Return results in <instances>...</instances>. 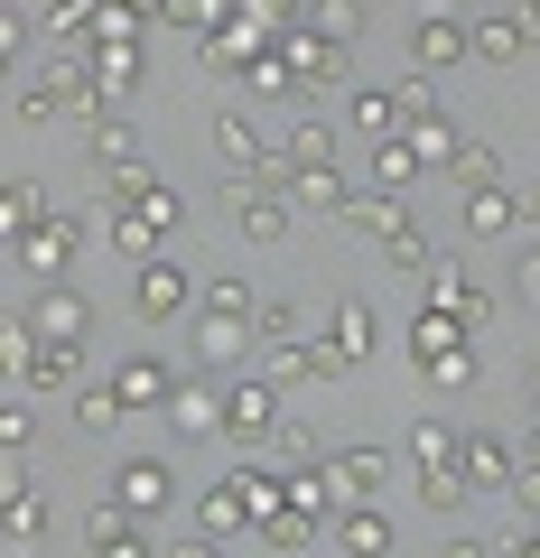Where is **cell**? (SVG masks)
<instances>
[{
  "label": "cell",
  "mask_w": 540,
  "mask_h": 558,
  "mask_svg": "<svg viewBox=\"0 0 540 558\" xmlns=\"http://www.w3.org/2000/svg\"><path fill=\"white\" fill-rule=\"evenodd\" d=\"M280 502H289V465H233V475L205 484L196 521H205V539H233V531H261Z\"/></svg>",
  "instance_id": "1"
},
{
  "label": "cell",
  "mask_w": 540,
  "mask_h": 558,
  "mask_svg": "<svg viewBox=\"0 0 540 558\" xmlns=\"http://www.w3.org/2000/svg\"><path fill=\"white\" fill-rule=\"evenodd\" d=\"M410 457H420V502H439V512L476 502V484H466V428L420 418V428H410Z\"/></svg>",
  "instance_id": "2"
},
{
  "label": "cell",
  "mask_w": 540,
  "mask_h": 558,
  "mask_svg": "<svg viewBox=\"0 0 540 558\" xmlns=\"http://www.w3.org/2000/svg\"><path fill=\"white\" fill-rule=\"evenodd\" d=\"M410 363H420L439 391H466V381H476V336H466L457 317H439V307H420V317H410Z\"/></svg>",
  "instance_id": "3"
},
{
  "label": "cell",
  "mask_w": 540,
  "mask_h": 558,
  "mask_svg": "<svg viewBox=\"0 0 540 558\" xmlns=\"http://www.w3.org/2000/svg\"><path fill=\"white\" fill-rule=\"evenodd\" d=\"M224 438L233 447H271L280 438V391H271V373H252V381L224 391Z\"/></svg>",
  "instance_id": "4"
},
{
  "label": "cell",
  "mask_w": 540,
  "mask_h": 558,
  "mask_svg": "<svg viewBox=\"0 0 540 558\" xmlns=\"http://www.w3.org/2000/svg\"><path fill=\"white\" fill-rule=\"evenodd\" d=\"M429 307H439V317H457L466 326V336H484V326H494V299H484V289H476V279H466L457 270V260H429Z\"/></svg>",
  "instance_id": "5"
},
{
  "label": "cell",
  "mask_w": 540,
  "mask_h": 558,
  "mask_svg": "<svg viewBox=\"0 0 540 558\" xmlns=\"http://www.w3.org/2000/svg\"><path fill=\"white\" fill-rule=\"evenodd\" d=\"M75 215H65V205H57V215H47L38 223V233H28V242H10V260H20V270L28 279H65V260H75Z\"/></svg>",
  "instance_id": "6"
},
{
  "label": "cell",
  "mask_w": 540,
  "mask_h": 558,
  "mask_svg": "<svg viewBox=\"0 0 540 558\" xmlns=\"http://www.w3.org/2000/svg\"><path fill=\"white\" fill-rule=\"evenodd\" d=\"M131 307H141L149 326H168V317H187V307H196V279H187L178 260H141V289H131Z\"/></svg>",
  "instance_id": "7"
},
{
  "label": "cell",
  "mask_w": 540,
  "mask_h": 558,
  "mask_svg": "<svg viewBox=\"0 0 540 558\" xmlns=\"http://www.w3.org/2000/svg\"><path fill=\"white\" fill-rule=\"evenodd\" d=\"M252 336H261V317H224V307H205L196 363H205V373H233V363H252Z\"/></svg>",
  "instance_id": "8"
},
{
  "label": "cell",
  "mask_w": 540,
  "mask_h": 558,
  "mask_svg": "<svg viewBox=\"0 0 540 558\" xmlns=\"http://www.w3.org/2000/svg\"><path fill=\"white\" fill-rule=\"evenodd\" d=\"M28 326H38L47 344H84V336H94V307H84L75 289H65V279H47V289H38V307H28Z\"/></svg>",
  "instance_id": "9"
},
{
  "label": "cell",
  "mask_w": 540,
  "mask_h": 558,
  "mask_svg": "<svg viewBox=\"0 0 540 558\" xmlns=\"http://www.w3.org/2000/svg\"><path fill=\"white\" fill-rule=\"evenodd\" d=\"M112 502H121V512H168V502H178V475H168V465L159 457H131V465H121V475H112Z\"/></svg>",
  "instance_id": "10"
},
{
  "label": "cell",
  "mask_w": 540,
  "mask_h": 558,
  "mask_svg": "<svg viewBox=\"0 0 540 558\" xmlns=\"http://www.w3.org/2000/svg\"><path fill=\"white\" fill-rule=\"evenodd\" d=\"M410 57H420V75L476 65V28H466V20H420V28H410Z\"/></svg>",
  "instance_id": "11"
},
{
  "label": "cell",
  "mask_w": 540,
  "mask_h": 558,
  "mask_svg": "<svg viewBox=\"0 0 540 558\" xmlns=\"http://www.w3.org/2000/svg\"><path fill=\"white\" fill-rule=\"evenodd\" d=\"M112 391L131 400V410H168V400H178V373H168L159 354H121L112 363Z\"/></svg>",
  "instance_id": "12"
},
{
  "label": "cell",
  "mask_w": 540,
  "mask_h": 558,
  "mask_svg": "<svg viewBox=\"0 0 540 558\" xmlns=\"http://www.w3.org/2000/svg\"><path fill=\"white\" fill-rule=\"evenodd\" d=\"M233 233L252 242V252H271V242L289 233V205H280V196H261L252 178H233Z\"/></svg>",
  "instance_id": "13"
},
{
  "label": "cell",
  "mask_w": 540,
  "mask_h": 558,
  "mask_svg": "<svg viewBox=\"0 0 540 558\" xmlns=\"http://www.w3.org/2000/svg\"><path fill=\"white\" fill-rule=\"evenodd\" d=\"M326 475H336V494H345V502H382V484H392V457H382V447H336V457H326Z\"/></svg>",
  "instance_id": "14"
},
{
  "label": "cell",
  "mask_w": 540,
  "mask_h": 558,
  "mask_svg": "<svg viewBox=\"0 0 540 558\" xmlns=\"http://www.w3.org/2000/svg\"><path fill=\"white\" fill-rule=\"evenodd\" d=\"M280 57H289V75H299V84H345V65H355L336 38H317V28H289Z\"/></svg>",
  "instance_id": "15"
},
{
  "label": "cell",
  "mask_w": 540,
  "mask_h": 558,
  "mask_svg": "<svg viewBox=\"0 0 540 558\" xmlns=\"http://www.w3.org/2000/svg\"><path fill=\"white\" fill-rule=\"evenodd\" d=\"M392 512H382V502H345V512H336V549L345 558H392Z\"/></svg>",
  "instance_id": "16"
},
{
  "label": "cell",
  "mask_w": 540,
  "mask_h": 558,
  "mask_svg": "<svg viewBox=\"0 0 540 558\" xmlns=\"http://www.w3.org/2000/svg\"><path fill=\"white\" fill-rule=\"evenodd\" d=\"M47 215H57V196H47L38 178H10V186H0V242H28Z\"/></svg>",
  "instance_id": "17"
},
{
  "label": "cell",
  "mask_w": 540,
  "mask_h": 558,
  "mask_svg": "<svg viewBox=\"0 0 540 558\" xmlns=\"http://www.w3.org/2000/svg\"><path fill=\"white\" fill-rule=\"evenodd\" d=\"M521 215H531V196H513V186H466V233H476V242L513 233Z\"/></svg>",
  "instance_id": "18"
},
{
  "label": "cell",
  "mask_w": 540,
  "mask_h": 558,
  "mask_svg": "<svg viewBox=\"0 0 540 558\" xmlns=\"http://www.w3.org/2000/svg\"><path fill=\"white\" fill-rule=\"evenodd\" d=\"M466 28H476V65L531 57V20H521V10H494V20H466Z\"/></svg>",
  "instance_id": "19"
},
{
  "label": "cell",
  "mask_w": 540,
  "mask_h": 558,
  "mask_svg": "<svg viewBox=\"0 0 540 558\" xmlns=\"http://www.w3.org/2000/svg\"><path fill=\"white\" fill-rule=\"evenodd\" d=\"M336 373H345L336 336H308V344H280L271 354V381H336Z\"/></svg>",
  "instance_id": "20"
},
{
  "label": "cell",
  "mask_w": 540,
  "mask_h": 558,
  "mask_svg": "<svg viewBox=\"0 0 540 558\" xmlns=\"http://www.w3.org/2000/svg\"><path fill=\"white\" fill-rule=\"evenodd\" d=\"M84 159H94L103 178H112V168H131V159H141V149H131V121H121V102H103V112L84 121Z\"/></svg>",
  "instance_id": "21"
},
{
  "label": "cell",
  "mask_w": 540,
  "mask_h": 558,
  "mask_svg": "<svg viewBox=\"0 0 540 558\" xmlns=\"http://www.w3.org/2000/svg\"><path fill=\"white\" fill-rule=\"evenodd\" d=\"M289 205H308V215H355V186L336 178V159L326 168H289Z\"/></svg>",
  "instance_id": "22"
},
{
  "label": "cell",
  "mask_w": 540,
  "mask_h": 558,
  "mask_svg": "<svg viewBox=\"0 0 540 558\" xmlns=\"http://www.w3.org/2000/svg\"><path fill=\"white\" fill-rule=\"evenodd\" d=\"M0 502H10V512H0L10 549H38V539H47V494H38L28 475H10V494H0Z\"/></svg>",
  "instance_id": "23"
},
{
  "label": "cell",
  "mask_w": 540,
  "mask_h": 558,
  "mask_svg": "<svg viewBox=\"0 0 540 558\" xmlns=\"http://www.w3.org/2000/svg\"><path fill=\"white\" fill-rule=\"evenodd\" d=\"M513 475H521V457L476 428V438H466V484H476V494H513Z\"/></svg>",
  "instance_id": "24"
},
{
  "label": "cell",
  "mask_w": 540,
  "mask_h": 558,
  "mask_svg": "<svg viewBox=\"0 0 540 558\" xmlns=\"http://www.w3.org/2000/svg\"><path fill=\"white\" fill-rule=\"evenodd\" d=\"M94 558H149L141 512H121V502H94Z\"/></svg>",
  "instance_id": "25"
},
{
  "label": "cell",
  "mask_w": 540,
  "mask_h": 558,
  "mask_svg": "<svg viewBox=\"0 0 540 558\" xmlns=\"http://www.w3.org/2000/svg\"><path fill=\"white\" fill-rule=\"evenodd\" d=\"M103 10H112V0H57V10H47V38L84 57V47L103 38Z\"/></svg>",
  "instance_id": "26"
},
{
  "label": "cell",
  "mask_w": 540,
  "mask_h": 558,
  "mask_svg": "<svg viewBox=\"0 0 540 558\" xmlns=\"http://www.w3.org/2000/svg\"><path fill=\"white\" fill-rule=\"evenodd\" d=\"M168 418H178V438H224V391H205V381H187V391L168 400Z\"/></svg>",
  "instance_id": "27"
},
{
  "label": "cell",
  "mask_w": 540,
  "mask_h": 558,
  "mask_svg": "<svg viewBox=\"0 0 540 558\" xmlns=\"http://www.w3.org/2000/svg\"><path fill=\"white\" fill-rule=\"evenodd\" d=\"M75 363H84V344H47V336H38V354L20 363L10 391H57V381H75Z\"/></svg>",
  "instance_id": "28"
},
{
  "label": "cell",
  "mask_w": 540,
  "mask_h": 558,
  "mask_svg": "<svg viewBox=\"0 0 540 558\" xmlns=\"http://www.w3.org/2000/svg\"><path fill=\"white\" fill-rule=\"evenodd\" d=\"M410 178H420V140H410V131H400V140H373V186H382V196H400Z\"/></svg>",
  "instance_id": "29"
},
{
  "label": "cell",
  "mask_w": 540,
  "mask_h": 558,
  "mask_svg": "<svg viewBox=\"0 0 540 558\" xmlns=\"http://www.w3.org/2000/svg\"><path fill=\"white\" fill-rule=\"evenodd\" d=\"M289 502H299V512H317V521L345 512V494H336V475H326V465H289Z\"/></svg>",
  "instance_id": "30"
},
{
  "label": "cell",
  "mask_w": 540,
  "mask_h": 558,
  "mask_svg": "<svg viewBox=\"0 0 540 558\" xmlns=\"http://www.w3.org/2000/svg\"><path fill=\"white\" fill-rule=\"evenodd\" d=\"M326 336H336V354H345V363H355V354H373V307H363V299H336Z\"/></svg>",
  "instance_id": "31"
},
{
  "label": "cell",
  "mask_w": 540,
  "mask_h": 558,
  "mask_svg": "<svg viewBox=\"0 0 540 558\" xmlns=\"http://www.w3.org/2000/svg\"><path fill=\"white\" fill-rule=\"evenodd\" d=\"M168 20L196 28V38H224V28L242 20V0H168Z\"/></svg>",
  "instance_id": "32"
},
{
  "label": "cell",
  "mask_w": 540,
  "mask_h": 558,
  "mask_svg": "<svg viewBox=\"0 0 540 558\" xmlns=\"http://www.w3.org/2000/svg\"><path fill=\"white\" fill-rule=\"evenodd\" d=\"M289 159H299V168H326V159H336V121H326V112L289 121Z\"/></svg>",
  "instance_id": "33"
},
{
  "label": "cell",
  "mask_w": 540,
  "mask_h": 558,
  "mask_svg": "<svg viewBox=\"0 0 540 558\" xmlns=\"http://www.w3.org/2000/svg\"><path fill=\"white\" fill-rule=\"evenodd\" d=\"M121 418H131V400H121L112 381H103V391H75V428H94V438H112Z\"/></svg>",
  "instance_id": "34"
},
{
  "label": "cell",
  "mask_w": 540,
  "mask_h": 558,
  "mask_svg": "<svg viewBox=\"0 0 540 558\" xmlns=\"http://www.w3.org/2000/svg\"><path fill=\"white\" fill-rule=\"evenodd\" d=\"M103 233H112V252H131V260H159V223H149L141 205H131V215H112Z\"/></svg>",
  "instance_id": "35"
},
{
  "label": "cell",
  "mask_w": 540,
  "mask_h": 558,
  "mask_svg": "<svg viewBox=\"0 0 540 558\" xmlns=\"http://www.w3.org/2000/svg\"><path fill=\"white\" fill-rule=\"evenodd\" d=\"M317 531H326V521H317V512H299V502H280V512L261 521V539H271V549H308Z\"/></svg>",
  "instance_id": "36"
},
{
  "label": "cell",
  "mask_w": 540,
  "mask_h": 558,
  "mask_svg": "<svg viewBox=\"0 0 540 558\" xmlns=\"http://www.w3.org/2000/svg\"><path fill=\"white\" fill-rule=\"evenodd\" d=\"M308 28H317V38H336V47H355V38H363V0H317V10H308Z\"/></svg>",
  "instance_id": "37"
},
{
  "label": "cell",
  "mask_w": 540,
  "mask_h": 558,
  "mask_svg": "<svg viewBox=\"0 0 540 558\" xmlns=\"http://www.w3.org/2000/svg\"><path fill=\"white\" fill-rule=\"evenodd\" d=\"M457 186H503V149L494 140H466L457 149Z\"/></svg>",
  "instance_id": "38"
},
{
  "label": "cell",
  "mask_w": 540,
  "mask_h": 558,
  "mask_svg": "<svg viewBox=\"0 0 540 558\" xmlns=\"http://www.w3.org/2000/svg\"><path fill=\"white\" fill-rule=\"evenodd\" d=\"M355 223H363V233H373V242H392L400 223H410V205H400V196H382V186H373V196L355 205Z\"/></svg>",
  "instance_id": "39"
},
{
  "label": "cell",
  "mask_w": 540,
  "mask_h": 558,
  "mask_svg": "<svg viewBox=\"0 0 540 558\" xmlns=\"http://www.w3.org/2000/svg\"><path fill=\"white\" fill-rule=\"evenodd\" d=\"M242 84H252V102H271V94H289L299 75H289V57L271 47V57H252V65H242Z\"/></svg>",
  "instance_id": "40"
},
{
  "label": "cell",
  "mask_w": 540,
  "mask_h": 558,
  "mask_svg": "<svg viewBox=\"0 0 540 558\" xmlns=\"http://www.w3.org/2000/svg\"><path fill=\"white\" fill-rule=\"evenodd\" d=\"M271 457H280V465H326V447H317V428L280 418V438H271Z\"/></svg>",
  "instance_id": "41"
},
{
  "label": "cell",
  "mask_w": 540,
  "mask_h": 558,
  "mask_svg": "<svg viewBox=\"0 0 540 558\" xmlns=\"http://www.w3.org/2000/svg\"><path fill=\"white\" fill-rule=\"evenodd\" d=\"M392 102H400V121L420 131V121H439V94H429V75H400L392 84Z\"/></svg>",
  "instance_id": "42"
},
{
  "label": "cell",
  "mask_w": 540,
  "mask_h": 558,
  "mask_svg": "<svg viewBox=\"0 0 540 558\" xmlns=\"http://www.w3.org/2000/svg\"><path fill=\"white\" fill-rule=\"evenodd\" d=\"M410 140H420V159H447V168H457V149H466V131H457V121H420V131H410Z\"/></svg>",
  "instance_id": "43"
},
{
  "label": "cell",
  "mask_w": 540,
  "mask_h": 558,
  "mask_svg": "<svg viewBox=\"0 0 540 558\" xmlns=\"http://www.w3.org/2000/svg\"><path fill=\"white\" fill-rule=\"evenodd\" d=\"M261 344H308V317L289 299H271V307H261Z\"/></svg>",
  "instance_id": "44"
},
{
  "label": "cell",
  "mask_w": 540,
  "mask_h": 558,
  "mask_svg": "<svg viewBox=\"0 0 540 558\" xmlns=\"http://www.w3.org/2000/svg\"><path fill=\"white\" fill-rule=\"evenodd\" d=\"M345 121H355V131H373V140H392L400 102H392V94H355V112H345Z\"/></svg>",
  "instance_id": "45"
},
{
  "label": "cell",
  "mask_w": 540,
  "mask_h": 558,
  "mask_svg": "<svg viewBox=\"0 0 540 558\" xmlns=\"http://www.w3.org/2000/svg\"><path fill=\"white\" fill-rule=\"evenodd\" d=\"M382 252H392V270H429V260H439V252H429V233H420V223H400V233L382 242Z\"/></svg>",
  "instance_id": "46"
},
{
  "label": "cell",
  "mask_w": 540,
  "mask_h": 558,
  "mask_svg": "<svg viewBox=\"0 0 540 558\" xmlns=\"http://www.w3.org/2000/svg\"><path fill=\"white\" fill-rule=\"evenodd\" d=\"M503 502H513L521 521H540V457H521V475H513V494H503Z\"/></svg>",
  "instance_id": "47"
},
{
  "label": "cell",
  "mask_w": 540,
  "mask_h": 558,
  "mask_svg": "<svg viewBox=\"0 0 540 558\" xmlns=\"http://www.w3.org/2000/svg\"><path fill=\"white\" fill-rule=\"evenodd\" d=\"M205 307H224V317H261V307H252V279H215Z\"/></svg>",
  "instance_id": "48"
},
{
  "label": "cell",
  "mask_w": 540,
  "mask_h": 558,
  "mask_svg": "<svg viewBox=\"0 0 540 558\" xmlns=\"http://www.w3.org/2000/svg\"><path fill=\"white\" fill-rule=\"evenodd\" d=\"M513 299H521V307H540V242L513 260Z\"/></svg>",
  "instance_id": "49"
},
{
  "label": "cell",
  "mask_w": 540,
  "mask_h": 558,
  "mask_svg": "<svg viewBox=\"0 0 540 558\" xmlns=\"http://www.w3.org/2000/svg\"><path fill=\"white\" fill-rule=\"evenodd\" d=\"M28 428H38V418H28V400H10V410H0V447H28Z\"/></svg>",
  "instance_id": "50"
},
{
  "label": "cell",
  "mask_w": 540,
  "mask_h": 558,
  "mask_svg": "<svg viewBox=\"0 0 540 558\" xmlns=\"http://www.w3.org/2000/svg\"><path fill=\"white\" fill-rule=\"evenodd\" d=\"M141 215H149V223H159V233H168V223H178V215H187V205H178V196H168V186H149V196H141Z\"/></svg>",
  "instance_id": "51"
},
{
  "label": "cell",
  "mask_w": 540,
  "mask_h": 558,
  "mask_svg": "<svg viewBox=\"0 0 540 558\" xmlns=\"http://www.w3.org/2000/svg\"><path fill=\"white\" fill-rule=\"evenodd\" d=\"M112 10H131V20H168V0H112Z\"/></svg>",
  "instance_id": "52"
},
{
  "label": "cell",
  "mask_w": 540,
  "mask_h": 558,
  "mask_svg": "<svg viewBox=\"0 0 540 558\" xmlns=\"http://www.w3.org/2000/svg\"><path fill=\"white\" fill-rule=\"evenodd\" d=\"M513 558H540V531H531V521L513 531Z\"/></svg>",
  "instance_id": "53"
},
{
  "label": "cell",
  "mask_w": 540,
  "mask_h": 558,
  "mask_svg": "<svg viewBox=\"0 0 540 558\" xmlns=\"http://www.w3.org/2000/svg\"><path fill=\"white\" fill-rule=\"evenodd\" d=\"M439 558H484V539H447V549Z\"/></svg>",
  "instance_id": "54"
},
{
  "label": "cell",
  "mask_w": 540,
  "mask_h": 558,
  "mask_svg": "<svg viewBox=\"0 0 540 558\" xmlns=\"http://www.w3.org/2000/svg\"><path fill=\"white\" fill-rule=\"evenodd\" d=\"M420 20H457V0H420Z\"/></svg>",
  "instance_id": "55"
},
{
  "label": "cell",
  "mask_w": 540,
  "mask_h": 558,
  "mask_svg": "<svg viewBox=\"0 0 540 558\" xmlns=\"http://www.w3.org/2000/svg\"><path fill=\"white\" fill-rule=\"evenodd\" d=\"M178 558H215V539H187V549H178Z\"/></svg>",
  "instance_id": "56"
},
{
  "label": "cell",
  "mask_w": 540,
  "mask_h": 558,
  "mask_svg": "<svg viewBox=\"0 0 540 558\" xmlns=\"http://www.w3.org/2000/svg\"><path fill=\"white\" fill-rule=\"evenodd\" d=\"M10 10H20V20H28V10H57V0H10Z\"/></svg>",
  "instance_id": "57"
},
{
  "label": "cell",
  "mask_w": 540,
  "mask_h": 558,
  "mask_svg": "<svg viewBox=\"0 0 540 558\" xmlns=\"http://www.w3.org/2000/svg\"><path fill=\"white\" fill-rule=\"evenodd\" d=\"M531 410H540V373H531Z\"/></svg>",
  "instance_id": "58"
},
{
  "label": "cell",
  "mask_w": 540,
  "mask_h": 558,
  "mask_svg": "<svg viewBox=\"0 0 540 558\" xmlns=\"http://www.w3.org/2000/svg\"><path fill=\"white\" fill-rule=\"evenodd\" d=\"M531 215H540V186H531Z\"/></svg>",
  "instance_id": "59"
},
{
  "label": "cell",
  "mask_w": 540,
  "mask_h": 558,
  "mask_svg": "<svg viewBox=\"0 0 540 558\" xmlns=\"http://www.w3.org/2000/svg\"><path fill=\"white\" fill-rule=\"evenodd\" d=\"M521 10H540V0H521Z\"/></svg>",
  "instance_id": "60"
},
{
  "label": "cell",
  "mask_w": 540,
  "mask_h": 558,
  "mask_svg": "<svg viewBox=\"0 0 540 558\" xmlns=\"http://www.w3.org/2000/svg\"><path fill=\"white\" fill-rule=\"evenodd\" d=\"M531 531H540V521H531Z\"/></svg>",
  "instance_id": "61"
}]
</instances>
